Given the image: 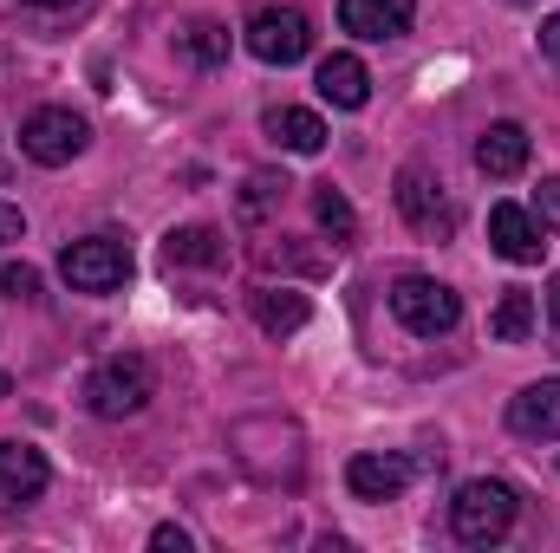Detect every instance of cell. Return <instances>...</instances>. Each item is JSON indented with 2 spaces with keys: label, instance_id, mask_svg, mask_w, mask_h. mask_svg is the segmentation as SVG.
I'll return each instance as SVG.
<instances>
[{
  "label": "cell",
  "instance_id": "6da1fadb",
  "mask_svg": "<svg viewBox=\"0 0 560 553\" xmlns=\"http://www.w3.org/2000/svg\"><path fill=\"white\" fill-rule=\"evenodd\" d=\"M515 515H522V495H515L509 482H489V475H482V482H463L456 502H450V528H456L463 548H495V541H509Z\"/></svg>",
  "mask_w": 560,
  "mask_h": 553
},
{
  "label": "cell",
  "instance_id": "7a4b0ae2",
  "mask_svg": "<svg viewBox=\"0 0 560 553\" xmlns=\"http://www.w3.org/2000/svg\"><path fill=\"white\" fill-rule=\"evenodd\" d=\"M150 391H156V372H150L143 352H118L85 378V404L98 416H138L150 404Z\"/></svg>",
  "mask_w": 560,
  "mask_h": 553
},
{
  "label": "cell",
  "instance_id": "3957f363",
  "mask_svg": "<svg viewBox=\"0 0 560 553\" xmlns=\"http://www.w3.org/2000/svg\"><path fill=\"white\" fill-rule=\"evenodd\" d=\"M392 313H398V326H405V332H418V339H443V332H456L463 299H456L443 280L405 274V280H392Z\"/></svg>",
  "mask_w": 560,
  "mask_h": 553
},
{
  "label": "cell",
  "instance_id": "277c9868",
  "mask_svg": "<svg viewBox=\"0 0 560 553\" xmlns=\"http://www.w3.org/2000/svg\"><path fill=\"white\" fill-rule=\"evenodd\" d=\"M59 274L72 293H118L131 280V248L118 235H85L59 255Z\"/></svg>",
  "mask_w": 560,
  "mask_h": 553
},
{
  "label": "cell",
  "instance_id": "5b68a950",
  "mask_svg": "<svg viewBox=\"0 0 560 553\" xmlns=\"http://www.w3.org/2000/svg\"><path fill=\"white\" fill-rule=\"evenodd\" d=\"M248 52L261 66H300L313 52V20L300 7H261L248 20Z\"/></svg>",
  "mask_w": 560,
  "mask_h": 553
},
{
  "label": "cell",
  "instance_id": "8992f818",
  "mask_svg": "<svg viewBox=\"0 0 560 553\" xmlns=\"http://www.w3.org/2000/svg\"><path fill=\"white\" fill-rule=\"evenodd\" d=\"M92 143L85 131V118L79 111H66V105H39L26 125H20V150L33 156V163H46V169H59V163H72L79 150Z\"/></svg>",
  "mask_w": 560,
  "mask_h": 553
},
{
  "label": "cell",
  "instance_id": "52a82bcc",
  "mask_svg": "<svg viewBox=\"0 0 560 553\" xmlns=\"http://www.w3.org/2000/svg\"><path fill=\"white\" fill-rule=\"evenodd\" d=\"M398 215L418 228L423 242H450V228H456V209H450V196H443V183L430 176V169H398Z\"/></svg>",
  "mask_w": 560,
  "mask_h": 553
},
{
  "label": "cell",
  "instance_id": "ba28073f",
  "mask_svg": "<svg viewBox=\"0 0 560 553\" xmlns=\"http://www.w3.org/2000/svg\"><path fill=\"white\" fill-rule=\"evenodd\" d=\"M489 248H495L502 261H515V268H535V261L548 255V228H541L528 209L495 202V209H489Z\"/></svg>",
  "mask_w": 560,
  "mask_h": 553
},
{
  "label": "cell",
  "instance_id": "9c48e42d",
  "mask_svg": "<svg viewBox=\"0 0 560 553\" xmlns=\"http://www.w3.org/2000/svg\"><path fill=\"white\" fill-rule=\"evenodd\" d=\"M418 20V0H339V26L359 39H405Z\"/></svg>",
  "mask_w": 560,
  "mask_h": 553
},
{
  "label": "cell",
  "instance_id": "30bf717a",
  "mask_svg": "<svg viewBox=\"0 0 560 553\" xmlns=\"http://www.w3.org/2000/svg\"><path fill=\"white\" fill-rule=\"evenodd\" d=\"M509 430L528 436V443H555L560 436V378H541L522 398H509Z\"/></svg>",
  "mask_w": 560,
  "mask_h": 553
},
{
  "label": "cell",
  "instance_id": "8fae6325",
  "mask_svg": "<svg viewBox=\"0 0 560 553\" xmlns=\"http://www.w3.org/2000/svg\"><path fill=\"white\" fill-rule=\"evenodd\" d=\"M346 489L359 502H398L411 489V462L405 456H352L346 462Z\"/></svg>",
  "mask_w": 560,
  "mask_h": 553
},
{
  "label": "cell",
  "instance_id": "7c38bea8",
  "mask_svg": "<svg viewBox=\"0 0 560 553\" xmlns=\"http://www.w3.org/2000/svg\"><path fill=\"white\" fill-rule=\"evenodd\" d=\"M46 482H52V469L33 443H0V502H33V495H46Z\"/></svg>",
  "mask_w": 560,
  "mask_h": 553
},
{
  "label": "cell",
  "instance_id": "4fadbf2b",
  "mask_svg": "<svg viewBox=\"0 0 560 553\" xmlns=\"http://www.w3.org/2000/svg\"><path fill=\"white\" fill-rule=\"evenodd\" d=\"M476 169H482L489 183L522 176V169H528V131H522V125H489V131L476 138Z\"/></svg>",
  "mask_w": 560,
  "mask_h": 553
},
{
  "label": "cell",
  "instance_id": "5bb4252c",
  "mask_svg": "<svg viewBox=\"0 0 560 553\" xmlns=\"http://www.w3.org/2000/svg\"><path fill=\"white\" fill-rule=\"evenodd\" d=\"M319 98L339 105V111H359L372 98V72L352 52H332V59H319Z\"/></svg>",
  "mask_w": 560,
  "mask_h": 553
},
{
  "label": "cell",
  "instance_id": "9a60e30c",
  "mask_svg": "<svg viewBox=\"0 0 560 553\" xmlns=\"http://www.w3.org/2000/svg\"><path fill=\"white\" fill-rule=\"evenodd\" d=\"M261 131H268L280 150H293V156H319V150H326V125H319V111H300V105H275V111L261 118Z\"/></svg>",
  "mask_w": 560,
  "mask_h": 553
},
{
  "label": "cell",
  "instance_id": "2e32d148",
  "mask_svg": "<svg viewBox=\"0 0 560 553\" xmlns=\"http://www.w3.org/2000/svg\"><path fill=\"white\" fill-rule=\"evenodd\" d=\"M255 319H261V332L287 339V332H300V326L313 319V306H306V293H293V286H261V293H255Z\"/></svg>",
  "mask_w": 560,
  "mask_h": 553
},
{
  "label": "cell",
  "instance_id": "e0dca14e",
  "mask_svg": "<svg viewBox=\"0 0 560 553\" xmlns=\"http://www.w3.org/2000/svg\"><path fill=\"white\" fill-rule=\"evenodd\" d=\"M229 248H222V235L215 228H170L163 235V261L170 268H215Z\"/></svg>",
  "mask_w": 560,
  "mask_h": 553
},
{
  "label": "cell",
  "instance_id": "ac0fdd59",
  "mask_svg": "<svg viewBox=\"0 0 560 553\" xmlns=\"http://www.w3.org/2000/svg\"><path fill=\"white\" fill-rule=\"evenodd\" d=\"M535 332V299L522 293V286H509L502 299H495V313H489V339L495 345H522Z\"/></svg>",
  "mask_w": 560,
  "mask_h": 553
},
{
  "label": "cell",
  "instance_id": "d6986e66",
  "mask_svg": "<svg viewBox=\"0 0 560 553\" xmlns=\"http://www.w3.org/2000/svg\"><path fill=\"white\" fill-rule=\"evenodd\" d=\"M313 215H319V228H326V235H332L339 248H346V242L359 235V215H352V202H346V196H339L332 183H326V189H313Z\"/></svg>",
  "mask_w": 560,
  "mask_h": 553
},
{
  "label": "cell",
  "instance_id": "ffe728a7",
  "mask_svg": "<svg viewBox=\"0 0 560 553\" xmlns=\"http://www.w3.org/2000/svg\"><path fill=\"white\" fill-rule=\"evenodd\" d=\"M189 52H196L202 66H222V59H229V33H222L215 20H196V26H189Z\"/></svg>",
  "mask_w": 560,
  "mask_h": 553
},
{
  "label": "cell",
  "instance_id": "44dd1931",
  "mask_svg": "<svg viewBox=\"0 0 560 553\" xmlns=\"http://www.w3.org/2000/svg\"><path fill=\"white\" fill-rule=\"evenodd\" d=\"M287 189H293L287 176H268V169H261V176H248V196H242V209H248V215H268Z\"/></svg>",
  "mask_w": 560,
  "mask_h": 553
},
{
  "label": "cell",
  "instance_id": "7402d4cb",
  "mask_svg": "<svg viewBox=\"0 0 560 553\" xmlns=\"http://www.w3.org/2000/svg\"><path fill=\"white\" fill-rule=\"evenodd\" d=\"M528 215H535V222H541L548 235L560 228V176H548V183L535 189V209H528Z\"/></svg>",
  "mask_w": 560,
  "mask_h": 553
},
{
  "label": "cell",
  "instance_id": "603a6c76",
  "mask_svg": "<svg viewBox=\"0 0 560 553\" xmlns=\"http://www.w3.org/2000/svg\"><path fill=\"white\" fill-rule=\"evenodd\" d=\"M0 293H13V299H39V274H33V268H0Z\"/></svg>",
  "mask_w": 560,
  "mask_h": 553
},
{
  "label": "cell",
  "instance_id": "cb8c5ba5",
  "mask_svg": "<svg viewBox=\"0 0 560 553\" xmlns=\"http://www.w3.org/2000/svg\"><path fill=\"white\" fill-rule=\"evenodd\" d=\"M13 242H26V215L13 202H0V248H13Z\"/></svg>",
  "mask_w": 560,
  "mask_h": 553
},
{
  "label": "cell",
  "instance_id": "d4e9b609",
  "mask_svg": "<svg viewBox=\"0 0 560 553\" xmlns=\"http://www.w3.org/2000/svg\"><path fill=\"white\" fill-rule=\"evenodd\" d=\"M150 548H156V553H189V534H183V528H156V534H150Z\"/></svg>",
  "mask_w": 560,
  "mask_h": 553
},
{
  "label": "cell",
  "instance_id": "484cf974",
  "mask_svg": "<svg viewBox=\"0 0 560 553\" xmlns=\"http://www.w3.org/2000/svg\"><path fill=\"white\" fill-rule=\"evenodd\" d=\"M541 52L560 66V13H548V20H541Z\"/></svg>",
  "mask_w": 560,
  "mask_h": 553
},
{
  "label": "cell",
  "instance_id": "4316f807",
  "mask_svg": "<svg viewBox=\"0 0 560 553\" xmlns=\"http://www.w3.org/2000/svg\"><path fill=\"white\" fill-rule=\"evenodd\" d=\"M548 319L560 326V274H555V286H548Z\"/></svg>",
  "mask_w": 560,
  "mask_h": 553
},
{
  "label": "cell",
  "instance_id": "83f0119b",
  "mask_svg": "<svg viewBox=\"0 0 560 553\" xmlns=\"http://www.w3.org/2000/svg\"><path fill=\"white\" fill-rule=\"evenodd\" d=\"M0 398H13V378H7V372H0Z\"/></svg>",
  "mask_w": 560,
  "mask_h": 553
},
{
  "label": "cell",
  "instance_id": "f1b7e54d",
  "mask_svg": "<svg viewBox=\"0 0 560 553\" xmlns=\"http://www.w3.org/2000/svg\"><path fill=\"white\" fill-rule=\"evenodd\" d=\"M26 7H72V0H26Z\"/></svg>",
  "mask_w": 560,
  "mask_h": 553
},
{
  "label": "cell",
  "instance_id": "f546056e",
  "mask_svg": "<svg viewBox=\"0 0 560 553\" xmlns=\"http://www.w3.org/2000/svg\"><path fill=\"white\" fill-rule=\"evenodd\" d=\"M0 183H7V169H0Z\"/></svg>",
  "mask_w": 560,
  "mask_h": 553
}]
</instances>
